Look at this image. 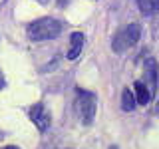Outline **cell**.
Masks as SVG:
<instances>
[{
	"instance_id": "obj_1",
	"label": "cell",
	"mask_w": 159,
	"mask_h": 149,
	"mask_svg": "<svg viewBox=\"0 0 159 149\" xmlns=\"http://www.w3.org/2000/svg\"><path fill=\"white\" fill-rule=\"evenodd\" d=\"M64 30V24L56 18H38L32 24H28L26 34L32 42H44V40L56 38Z\"/></svg>"
},
{
	"instance_id": "obj_2",
	"label": "cell",
	"mask_w": 159,
	"mask_h": 149,
	"mask_svg": "<svg viewBox=\"0 0 159 149\" xmlns=\"http://www.w3.org/2000/svg\"><path fill=\"white\" fill-rule=\"evenodd\" d=\"M76 111L84 125H92L96 119V111H98V97L93 92L88 89H76Z\"/></svg>"
},
{
	"instance_id": "obj_3",
	"label": "cell",
	"mask_w": 159,
	"mask_h": 149,
	"mask_svg": "<svg viewBox=\"0 0 159 149\" xmlns=\"http://www.w3.org/2000/svg\"><path fill=\"white\" fill-rule=\"evenodd\" d=\"M139 38H141V26L139 24H127L121 30H117V34L111 40V48H113V52L123 54L129 48L135 46L139 42Z\"/></svg>"
},
{
	"instance_id": "obj_4",
	"label": "cell",
	"mask_w": 159,
	"mask_h": 149,
	"mask_svg": "<svg viewBox=\"0 0 159 149\" xmlns=\"http://www.w3.org/2000/svg\"><path fill=\"white\" fill-rule=\"evenodd\" d=\"M30 119H32V123L40 129V131H46L50 127V123H52L50 111L44 107V103H34V106L30 107Z\"/></svg>"
},
{
	"instance_id": "obj_5",
	"label": "cell",
	"mask_w": 159,
	"mask_h": 149,
	"mask_svg": "<svg viewBox=\"0 0 159 149\" xmlns=\"http://www.w3.org/2000/svg\"><path fill=\"white\" fill-rule=\"evenodd\" d=\"M143 84L149 88L151 96H155V89H157V64L155 60H147L143 64Z\"/></svg>"
},
{
	"instance_id": "obj_6",
	"label": "cell",
	"mask_w": 159,
	"mask_h": 149,
	"mask_svg": "<svg viewBox=\"0 0 159 149\" xmlns=\"http://www.w3.org/2000/svg\"><path fill=\"white\" fill-rule=\"evenodd\" d=\"M84 40H86V36H84L82 32H74L72 36H70V48H68V60H76L80 54H82L84 50Z\"/></svg>"
},
{
	"instance_id": "obj_7",
	"label": "cell",
	"mask_w": 159,
	"mask_h": 149,
	"mask_svg": "<svg viewBox=\"0 0 159 149\" xmlns=\"http://www.w3.org/2000/svg\"><path fill=\"white\" fill-rule=\"evenodd\" d=\"M133 92H135L133 96H135L137 106H147V103L153 99L151 92H149V88L141 82V79H135V82H133Z\"/></svg>"
},
{
	"instance_id": "obj_8",
	"label": "cell",
	"mask_w": 159,
	"mask_h": 149,
	"mask_svg": "<svg viewBox=\"0 0 159 149\" xmlns=\"http://www.w3.org/2000/svg\"><path fill=\"white\" fill-rule=\"evenodd\" d=\"M137 106V102H135V96H133V92L129 88H125L121 92V109L123 111H133Z\"/></svg>"
},
{
	"instance_id": "obj_9",
	"label": "cell",
	"mask_w": 159,
	"mask_h": 149,
	"mask_svg": "<svg viewBox=\"0 0 159 149\" xmlns=\"http://www.w3.org/2000/svg\"><path fill=\"white\" fill-rule=\"evenodd\" d=\"M137 6L141 10V14L145 16H151L159 10V0H137Z\"/></svg>"
},
{
	"instance_id": "obj_10",
	"label": "cell",
	"mask_w": 159,
	"mask_h": 149,
	"mask_svg": "<svg viewBox=\"0 0 159 149\" xmlns=\"http://www.w3.org/2000/svg\"><path fill=\"white\" fill-rule=\"evenodd\" d=\"M4 86H6V78H4V74H2V70H0V89H2Z\"/></svg>"
},
{
	"instance_id": "obj_11",
	"label": "cell",
	"mask_w": 159,
	"mask_h": 149,
	"mask_svg": "<svg viewBox=\"0 0 159 149\" xmlns=\"http://www.w3.org/2000/svg\"><path fill=\"white\" fill-rule=\"evenodd\" d=\"M2 149H20L18 145H6V147H2Z\"/></svg>"
},
{
	"instance_id": "obj_12",
	"label": "cell",
	"mask_w": 159,
	"mask_h": 149,
	"mask_svg": "<svg viewBox=\"0 0 159 149\" xmlns=\"http://www.w3.org/2000/svg\"><path fill=\"white\" fill-rule=\"evenodd\" d=\"M36 2H40V4H48L50 0H36Z\"/></svg>"
},
{
	"instance_id": "obj_13",
	"label": "cell",
	"mask_w": 159,
	"mask_h": 149,
	"mask_svg": "<svg viewBox=\"0 0 159 149\" xmlns=\"http://www.w3.org/2000/svg\"><path fill=\"white\" fill-rule=\"evenodd\" d=\"M157 102H159V99H157ZM155 111H157V113H159V103H157V107H155Z\"/></svg>"
}]
</instances>
